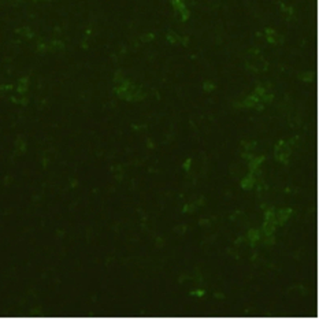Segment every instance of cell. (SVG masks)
I'll return each mask as SVG.
<instances>
[{"label":"cell","instance_id":"obj_1","mask_svg":"<svg viewBox=\"0 0 319 319\" xmlns=\"http://www.w3.org/2000/svg\"><path fill=\"white\" fill-rule=\"evenodd\" d=\"M290 212H292V210H290V208L281 210L277 214V217H275V225H282L283 222H285L288 218L290 217Z\"/></svg>","mask_w":319,"mask_h":319},{"label":"cell","instance_id":"obj_2","mask_svg":"<svg viewBox=\"0 0 319 319\" xmlns=\"http://www.w3.org/2000/svg\"><path fill=\"white\" fill-rule=\"evenodd\" d=\"M241 186L244 189H251L252 186H254V175H252V173L249 174L247 178H244L242 179V182H241Z\"/></svg>","mask_w":319,"mask_h":319},{"label":"cell","instance_id":"obj_3","mask_svg":"<svg viewBox=\"0 0 319 319\" xmlns=\"http://www.w3.org/2000/svg\"><path fill=\"white\" fill-rule=\"evenodd\" d=\"M260 233H259V230H256V229H251L249 230V233H248V237H249V240L251 241H258L259 238H260V236H259Z\"/></svg>","mask_w":319,"mask_h":319},{"label":"cell","instance_id":"obj_4","mask_svg":"<svg viewBox=\"0 0 319 319\" xmlns=\"http://www.w3.org/2000/svg\"><path fill=\"white\" fill-rule=\"evenodd\" d=\"M190 294H192V296H203V294H204V290L197 289V290H195V292H190Z\"/></svg>","mask_w":319,"mask_h":319},{"label":"cell","instance_id":"obj_5","mask_svg":"<svg viewBox=\"0 0 319 319\" xmlns=\"http://www.w3.org/2000/svg\"><path fill=\"white\" fill-rule=\"evenodd\" d=\"M190 164H192V159H186V162L183 163V169H185V170H189Z\"/></svg>","mask_w":319,"mask_h":319}]
</instances>
